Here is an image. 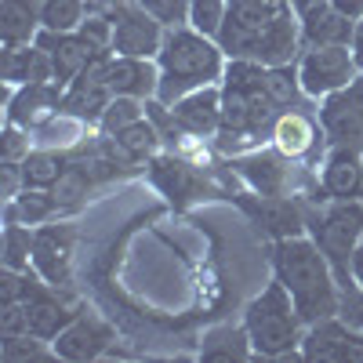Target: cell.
Returning <instances> with one entry per match:
<instances>
[{
  "instance_id": "obj_1",
  "label": "cell",
  "mask_w": 363,
  "mask_h": 363,
  "mask_svg": "<svg viewBox=\"0 0 363 363\" xmlns=\"http://www.w3.org/2000/svg\"><path fill=\"white\" fill-rule=\"evenodd\" d=\"M229 58H247L262 66H291L301 55V26L291 0H229L218 29Z\"/></svg>"
},
{
  "instance_id": "obj_2",
  "label": "cell",
  "mask_w": 363,
  "mask_h": 363,
  "mask_svg": "<svg viewBox=\"0 0 363 363\" xmlns=\"http://www.w3.org/2000/svg\"><path fill=\"white\" fill-rule=\"evenodd\" d=\"M218 91H222V128L215 135L218 157H236L269 142L272 124L284 113V106L269 87V66L247 62V58H229Z\"/></svg>"
},
{
  "instance_id": "obj_3",
  "label": "cell",
  "mask_w": 363,
  "mask_h": 363,
  "mask_svg": "<svg viewBox=\"0 0 363 363\" xmlns=\"http://www.w3.org/2000/svg\"><path fill=\"white\" fill-rule=\"evenodd\" d=\"M269 262H272V277L287 287V294L294 298V306H298L306 323H320V320L338 316V306H342L338 272L309 233L272 240Z\"/></svg>"
},
{
  "instance_id": "obj_4",
  "label": "cell",
  "mask_w": 363,
  "mask_h": 363,
  "mask_svg": "<svg viewBox=\"0 0 363 363\" xmlns=\"http://www.w3.org/2000/svg\"><path fill=\"white\" fill-rule=\"evenodd\" d=\"M157 66H160V91H157V99L164 106H171L182 95H189V91L222 84L225 66H229V55L222 51V44L215 37L200 33L196 26L186 22V26H171L164 33Z\"/></svg>"
},
{
  "instance_id": "obj_5",
  "label": "cell",
  "mask_w": 363,
  "mask_h": 363,
  "mask_svg": "<svg viewBox=\"0 0 363 363\" xmlns=\"http://www.w3.org/2000/svg\"><path fill=\"white\" fill-rule=\"evenodd\" d=\"M244 330L251 338L255 356L265 359H284V356H301V338H306V320H301L294 298L287 287L272 277L247 306H244Z\"/></svg>"
},
{
  "instance_id": "obj_6",
  "label": "cell",
  "mask_w": 363,
  "mask_h": 363,
  "mask_svg": "<svg viewBox=\"0 0 363 363\" xmlns=\"http://www.w3.org/2000/svg\"><path fill=\"white\" fill-rule=\"evenodd\" d=\"M309 236L320 244V251L330 258L338 272V284H349V258L363 240V200H309Z\"/></svg>"
},
{
  "instance_id": "obj_7",
  "label": "cell",
  "mask_w": 363,
  "mask_h": 363,
  "mask_svg": "<svg viewBox=\"0 0 363 363\" xmlns=\"http://www.w3.org/2000/svg\"><path fill=\"white\" fill-rule=\"evenodd\" d=\"M294 69H298L301 91H306L313 102H323L327 95H335V91L349 87L359 77V66H356L349 44L306 48V51L294 58Z\"/></svg>"
},
{
  "instance_id": "obj_8",
  "label": "cell",
  "mask_w": 363,
  "mask_h": 363,
  "mask_svg": "<svg viewBox=\"0 0 363 363\" xmlns=\"http://www.w3.org/2000/svg\"><path fill=\"white\" fill-rule=\"evenodd\" d=\"M269 145H277L294 164L320 167V160L327 153V135H323V124H320L316 102H301V106L284 109L277 116V124H272Z\"/></svg>"
},
{
  "instance_id": "obj_9",
  "label": "cell",
  "mask_w": 363,
  "mask_h": 363,
  "mask_svg": "<svg viewBox=\"0 0 363 363\" xmlns=\"http://www.w3.org/2000/svg\"><path fill=\"white\" fill-rule=\"evenodd\" d=\"M149 167V182L174 203V207H189L193 200L207 196V193H218L215 186V167H200L186 157H174L167 153V149H160V153L145 164Z\"/></svg>"
},
{
  "instance_id": "obj_10",
  "label": "cell",
  "mask_w": 363,
  "mask_h": 363,
  "mask_svg": "<svg viewBox=\"0 0 363 363\" xmlns=\"http://www.w3.org/2000/svg\"><path fill=\"white\" fill-rule=\"evenodd\" d=\"M229 200L240 203V211L269 236V240H287V236H306L309 233V211L306 196H262V193H233Z\"/></svg>"
},
{
  "instance_id": "obj_11",
  "label": "cell",
  "mask_w": 363,
  "mask_h": 363,
  "mask_svg": "<svg viewBox=\"0 0 363 363\" xmlns=\"http://www.w3.org/2000/svg\"><path fill=\"white\" fill-rule=\"evenodd\" d=\"M113 18V55H131V58H157L167 26L149 15L138 0H116L109 8Z\"/></svg>"
},
{
  "instance_id": "obj_12",
  "label": "cell",
  "mask_w": 363,
  "mask_h": 363,
  "mask_svg": "<svg viewBox=\"0 0 363 363\" xmlns=\"http://www.w3.org/2000/svg\"><path fill=\"white\" fill-rule=\"evenodd\" d=\"M316 113H320L327 145H345L363 153V73L349 87L316 102Z\"/></svg>"
},
{
  "instance_id": "obj_13",
  "label": "cell",
  "mask_w": 363,
  "mask_h": 363,
  "mask_svg": "<svg viewBox=\"0 0 363 363\" xmlns=\"http://www.w3.org/2000/svg\"><path fill=\"white\" fill-rule=\"evenodd\" d=\"M55 356L69 359V363H87V359H102L113 352L116 345V330L109 320H102L99 313H91L80 306V313L69 320V327L58 335L55 342Z\"/></svg>"
},
{
  "instance_id": "obj_14",
  "label": "cell",
  "mask_w": 363,
  "mask_h": 363,
  "mask_svg": "<svg viewBox=\"0 0 363 363\" xmlns=\"http://www.w3.org/2000/svg\"><path fill=\"white\" fill-rule=\"evenodd\" d=\"M66 87L58 80H40V84H26V87H8L4 84V109H8V124L37 131L40 124L62 109Z\"/></svg>"
},
{
  "instance_id": "obj_15",
  "label": "cell",
  "mask_w": 363,
  "mask_h": 363,
  "mask_svg": "<svg viewBox=\"0 0 363 363\" xmlns=\"http://www.w3.org/2000/svg\"><path fill=\"white\" fill-rule=\"evenodd\" d=\"M33 272H40V277L55 287L73 291V225H66V222L37 225Z\"/></svg>"
},
{
  "instance_id": "obj_16",
  "label": "cell",
  "mask_w": 363,
  "mask_h": 363,
  "mask_svg": "<svg viewBox=\"0 0 363 363\" xmlns=\"http://www.w3.org/2000/svg\"><path fill=\"white\" fill-rule=\"evenodd\" d=\"M301 359H363V335L342 316L309 323L306 338H301Z\"/></svg>"
},
{
  "instance_id": "obj_17",
  "label": "cell",
  "mask_w": 363,
  "mask_h": 363,
  "mask_svg": "<svg viewBox=\"0 0 363 363\" xmlns=\"http://www.w3.org/2000/svg\"><path fill=\"white\" fill-rule=\"evenodd\" d=\"M106 62L109 55L95 58L73 84H66V95H62V109H69L73 116H80L84 124L99 128V120L106 113V106L113 102V87H109V77H106Z\"/></svg>"
},
{
  "instance_id": "obj_18",
  "label": "cell",
  "mask_w": 363,
  "mask_h": 363,
  "mask_svg": "<svg viewBox=\"0 0 363 363\" xmlns=\"http://www.w3.org/2000/svg\"><path fill=\"white\" fill-rule=\"evenodd\" d=\"M320 189L327 200H359L363 193V153L345 145H327V153L316 167Z\"/></svg>"
},
{
  "instance_id": "obj_19",
  "label": "cell",
  "mask_w": 363,
  "mask_h": 363,
  "mask_svg": "<svg viewBox=\"0 0 363 363\" xmlns=\"http://www.w3.org/2000/svg\"><path fill=\"white\" fill-rule=\"evenodd\" d=\"M167 109H171V120L178 124V131L215 142V135L222 128V91H218V84L189 91V95H182Z\"/></svg>"
},
{
  "instance_id": "obj_20",
  "label": "cell",
  "mask_w": 363,
  "mask_h": 363,
  "mask_svg": "<svg viewBox=\"0 0 363 363\" xmlns=\"http://www.w3.org/2000/svg\"><path fill=\"white\" fill-rule=\"evenodd\" d=\"M37 44L48 51V58H51V69H55V80L58 84H73L95 58H102V55H113V51H95L91 48L77 29L73 33H48V29H40V37H37Z\"/></svg>"
},
{
  "instance_id": "obj_21",
  "label": "cell",
  "mask_w": 363,
  "mask_h": 363,
  "mask_svg": "<svg viewBox=\"0 0 363 363\" xmlns=\"http://www.w3.org/2000/svg\"><path fill=\"white\" fill-rule=\"evenodd\" d=\"M106 77H109L113 95H128V99L153 102V99H157V91H160V66H157V58L109 55Z\"/></svg>"
},
{
  "instance_id": "obj_22",
  "label": "cell",
  "mask_w": 363,
  "mask_h": 363,
  "mask_svg": "<svg viewBox=\"0 0 363 363\" xmlns=\"http://www.w3.org/2000/svg\"><path fill=\"white\" fill-rule=\"evenodd\" d=\"M298 26H301V51L306 48H330V44H349L352 40V18L342 15L330 0L309 8L298 15Z\"/></svg>"
},
{
  "instance_id": "obj_23",
  "label": "cell",
  "mask_w": 363,
  "mask_h": 363,
  "mask_svg": "<svg viewBox=\"0 0 363 363\" xmlns=\"http://www.w3.org/2000/svg\"><path fill=\"white\" fill-rule=\"evenodd\" d=\"M40 80H55V69H51L48 51L37 40L4 48V84L8 87H26V84H40Z\"/></svg>"
},
{
  "instance_id": "obj_24",
  "label": "cell",
  "mask_w": 363,
  "mask_h": 363,
  "mask_svg": "<svg viewBox=\"0 0 363 363\" xmlns=\"http://www.w3.org/2000/svg\"><path fill=\"white\" fill-rule=\"evenodd\" d=\"M40 29V0H0V40H4V48L33 44Z\"/></svg>"
},
{
  "instance_id": "obj_25",
  "label": "cell",
  "mask_w": 363,
  "mask_h": 363,
  "mask_svg": "<svg viewBox=\"0 0 363 363\" xmlns=\"http://www.w3.org/2000/svg\"><path fill=\"white\" fill-rule=\"evenodd\" d=\"M66 167H69V153H58V149L37 145L33 153L22 160L26 189H55V182L66 174Z\"/></svg>"
},
{
  "instance_id": "obj_26",
  "label": "cell",
  "mask_w": 363,
  "mask_h": 363,
  "mask_svg": "<svg viewBox=\"0 0 363 363\" xmlns=\"http://www.w3.org/2000/svg\"><path fill=\"white\" fill-rule=\"evenodd\" d=\"M200 356L203 359H247V356H255V349H251V338H247L244 323H236V327L222 323V327L203 335Z\"/></svg>"
},
{
  "instance_id": "obj_27",
  "label": "cell",
  "mask_w": 363,
  "mask_h": 363,
  "mask_svg": "<svg viewBox=\"0 0 363 363\" xmlns=\"http://www.w3.org/2000/svg\"><path fill=\"white\" fill-rule=\"evenodd\" d=\"M58 215V200L51 189H22L15 200H8V222H26V225H44Z\"/></svg>"
},
{
  "instance_id": "obj_28",
  "label": "cell",
  "mask_w": 363,
  "mask_h": 363,
  "mask_svg": "<svg viewBox=\"0 0 363 363\" xmlns=\"http://www.w3.org/2000/svg\"><path fill=\"white\" fill-rule=\"evenodd\" d=\"M87 11L91 0H40V26L48 33H73Z\"/></svg>"
},
{
  "instance_id": "obj_29",
  "label": "cell",
  "mask_w": 363,
  "mask_h": 363,
  "mask_svg": "<svg viewBox=\"0 0 363 363\" xmlns=\"http://www.w3.org/2000/svg\"><path fill=\"white\" fill-rule=\"evenodd\" d=\"M33 244H37V225L8 222L4 225V265L8 269H33Z\"/></svg>"
},
{
  "instance_id": "obj_30",
  "label": "cell",
  "mask_w": 363,
  "mask_h": 363,
  "mask_svg": "<svg viewBox=\"0 0 363 363\" xmlns=\"http://www.w3.org/2000/svg\"><path fill=\"white\" fill-rule=\"evenodd\" d=\"M149 116V109H145V102L142 99H128V95H113V102L106 106V113H102V120H99V135H120L124 128H131V124H138V120H145Z\"/></svg>"
},
{
  "instance_id": "obj_31",
  "label": "cell",
  "mask_w": 363,
  "mask_h": 363,
  "mask_svg": "<svg viewBox=\"0 0 363 363\" xmlns=\"http://www.w3.org/2000/svg\"><path fill=\"white\" fill-rule=\"evenodd\" d=\"M0 359L29 363V359H58V356H55V345L37 335H8V338H0Z\"/></svg>"
},
{
  "instance_id": "obj_32",
  "label": "cell",
  "mask_w": 363,
  "mask_h": 363,
  "mask_svg": "<svg viewBox=\"0 0 363 363\" xmlns=\"http://www.w3.org/2000/svg\"><path fill=\"white\" fill-rule=\"evenodd\" d=\"M77 33L95 51H113V18H109V8H91L87 18L77 26Z\"/></svg>"
},
{
  "instance_id": "obj_33",
  "label": "cell",
  "mask_w": 363,
  "mask_h": 363,
  "mask_svg": "<svg viewBox=\"0 0 363 363\" xmlns=\"http://www.w3.org/2000/svg\"><path fill=\"white\" fill-rule=\"evenodd\" d=\"M37 149V138L29 128L4 124V138H0V164H22Z\"/></svg>"
},
{
  "instance_id": "obj_34",
  "label": "cell",
  "mask_w": 363,
  "mask_h": 363,
  "mask_svg": "<svg viewBox=\"0 0 363 363\" xmlns=\"http://www.w3.org/2000/svg\"><path fill=\"white\" fill-rule=\"evenodd\" d=\"M225 4L229 0H193L189 26H196L200 33H207V37H218V29L225 22Z\"/></svg>"
},
{
  "instance_id": "obj_35",
  "label": "cell",
  "mask_w": 363,
  "mask_h": 363,
  "mask_svg": "<svg viewBox=\"0 0 363 363\" xmlns=\"http://www.w3.org/2000/svg\"><path fill=\"white\" fill-rule=\"evenodd\" d=\"M138 4L153 15V18H160L167 29L171 26H186L189 22V8H193V0H138Z\"/></svg>"
},
{
  "instance_id": "obj_36",
  "label": "cell",
  "mask_w": 363,
  "mask_h": 363,
  "mask_svg": "<svg viewBox=\"0 0 363 363\" xmlns=\"http://www.w3.org/2000/svg\"><path fill=\"white\" fill-rule=\"evenodd\" d=\"M338 316L363 335V291H359L352 280L342 284V306H338Z\"/></svg>"
},
{
  "instance_id": "obj_37",
  "label": "cell",
  "mask_w": 363,
  "mask_h": 363,
  "mask_svg": "<svg viewBox=\"0 0 363 363\" xmlns=\"http://www.w3.org/2000/svg\"><path fill=\"white\" fill-rule=\"evenodd\" d=\"M22 189H26L22 164H4V167H0V196H4V203H8V200H15Z\"/></svg>"
},
{
  "instance_id": "obj_38",
  "label": "cell",
  "mask_w": 363,
  "mask_h": 363,
  "mask_svg": "<svg viewBox=\"0 0 363 363\" xmlns=\"http://www.w3.org/2000/svg\"><path fill=\"white\" fill-rule=\"evenodd\" d=\"M349 280L363 291V240H359V247H356L352 258H349Z\"/></svg>"
},
{
  "instance_id": "obj_39",
  "label": "cell",
  "mask_w": 363,
  "mask_h": 363,
  "mask_svg": "<svg viewBox=\"0 0 363 363\" xmlns=\"http://www.w3.org/2000/svg\"><path fill=\"white\" fill-rule=\"evenodd\" d=\"M349 48H352V58H356V66H359V73H363V15H359L356 26H352V40H349Z\"/></svg>"
},
{
  "instance_id": "obj_40",
  "label": "cell",
  "mask_w": 363,
  "mask_h": 363,
  "mask_svg": "<svg viewBox=\"0 0 363 363\" xmlns=\"http://www.w3.org/2000/svg\"><path fill=\"white\" fill-rule=\"evenodd\" d=\"M330 4H335V8L342 11V15H349L352 22H356V18L363 15V0H330Z\"/></svg>"
},
{
  "instance_id": "obj_41",
  "label": "cell",
  "mask_w": 363,
  "mask_h": 363,
  "mask_svg": "<svg viewBox=\"0 0 363 363\" xmlns=\"http://www.w3.org/2000/svg\"><path fill=\"white\" fill-rule=\"evenodd\" d=\"M316 4H323V0H291V8L301 15V11H309V8H316Z\"/></svg>"
},
{
  "instance_id": "obj_42",
  "label": "cell",
  "mask_w": 363,
  "mask_h": 363,
  "mask_svg": "<svg viewBox=\"0 0 363 363\" xmlns=\"http://www.w3.org/2000/svg\"><path fill=\"white\" fill-rule=\"evenodd\" d=\"M116 0H91V8H113Z\"/></svg>"
},
{
  "instance_id": "obj_43",
  "label": "cell",
  "mask_w": 363,
  "mask_h": 363,
  "mask_svg": "<svg viewBox=\"0 0 363 363\" xmlns=\"http://www.w3.org/2000/svg\"><path fill=\"white\" fill-rule=\"evenodd\" d=\"M359 200H363V193H359Z\"/></svg>"
}]
</instances>
